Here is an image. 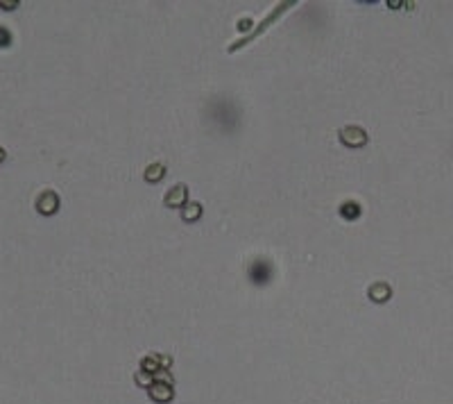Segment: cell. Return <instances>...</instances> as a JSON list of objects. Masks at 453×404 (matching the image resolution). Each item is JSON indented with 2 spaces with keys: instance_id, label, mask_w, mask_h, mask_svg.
I'll return each mask as SVG.
<instances>
[{
  "instance_id": "3957f363",
  "label": "cell",
  "mask_w": 453,
  "mask_h": 404,
  "mask_svg": "<svg viewBox=\"0 0 453 404\" xmlns=\"http://www.w3.org/2000/svg\"><path fill=\"white\" fill-rule=\"evenodd\" d=\"M369 295H372V300L383 302V300H388L390 289L385 284H376V286H372V289H369Z\"/></svg>"
},
{
  "instance_id": "6da1fadb",
  "label": "cell",
  "mask_w": 453,
  "mask_h": 404,
  "mask_svg": "<svg viewBox=\"0 0 453 404\" xmlns=\"http://www.w3.org/2000/svg\"><path fill=\"white\" fill-rule=\"evenodd\" d=\"M340 141L345 143V146H349V148H360L362 143L367 141V134H365V129L352 125V127L340 129Z\"/></svg>"
},
{
  "instance_id": "7a4b0ae2",
  "label": "cell",
  "mask_w": 453,
  "mask_h": 404,
  "mask_svg": "<svg viewBox=\"0 0 453 404\" xmlns=\"http://www.w3.org/2000/svg\"><path fill=\"white\" fill-rule=\"evenodd\" d=\"M184 200H186V189H184V186H175L170 193L165 195V205L168 207H181L184 205Z\"/></svg>"
},
{
  "instance_id": "52a82bcc",
  "label": "cell",
  "mask_w": 453,
  "mask_h": 404,
  "mask_svg": "<svg viewBox=\"0 0 453 404\" xmlns=\"http://www.w3.org/2000/svg\"><path fill=\"white\" fill-rule=\"evenodd\" d=\"M54 207H57V198H54L52 193H48V202H43V205H39V209L46 211V214H50V211H54Z\"/></svg>"
},
{
  "instance_id": "277c9868",
  "label": "cell",
  "mask_w": 453,
  "mask_h": 404,
  "mask_svg": "<svg viewBox=\"0 0 453 404\" xmlns=\"http://www.w3.org/2000/svg\"><path fill=\"white\" fill-rule=\"evenodd\" d=\"M200 211H202V207H200L198 202H188L186 209L181 211V216H184V221H195L200 216Z\"/></svg>"
},
{
  "instance_id": "5b68a950",
  "label": "cell",
  "mask_w": 453,
  "mask_h": 404,
  "mask_svg": "<svg viewBox=\"0 0 453 404\" xmlns=\"http://www.w3.org/2000/svg\"><path fill=\"white\" fill-rule=\"evenodd\" d=\"M161 177H163V166L161 164H152L145 173V179H150V182H159Z\"/></svg>"
},
{
  "instance_id": "8992f818",
  "label": "cell",
  "mask_w": 453,
  "mask_h": 404,
  "mask_svg": "<svg viewBox=\"0 0 453 404\" xmlns=\"http://www.w3.org/2000/svg\"><path fill=\"white\" fill-rule=\"evenodd\" d=\"M340 211H342V216H345V218H356V216L360 214V209H358L356 202H345Z\"/></svg>"
}]
</instances>
